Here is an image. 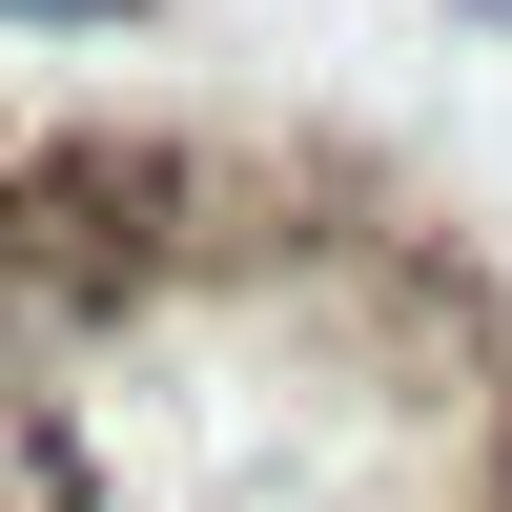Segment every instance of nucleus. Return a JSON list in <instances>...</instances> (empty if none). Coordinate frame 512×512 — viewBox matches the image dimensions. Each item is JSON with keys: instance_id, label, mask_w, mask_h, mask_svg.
Segmentation results:
<instances>
[{"instance_id": "1", "label": "nucleus", "mask_w": 512, "mask_h": 512, "mask_svg": "<svg viewBox=\"0 0 512 512\" xmlns=\"http://www.w3.org/2000/svg\"><path fill=\"white\" fill-rule=\"evenodd\" d=\"M0 41H144V0H0Z\"/></svg>"}, {"instance_id": "2", "label": "nucleus", "mask_w": 512, "mask_h": 512, "mask_svg": "<svg viewBox=\"0 0 512 512\" xmlns=\"http://www.w3.org/2000/svg\"><path fill=\"white\" fill-rule=\"evenodd\" d=\"M472 41H512V0H472Z\"/></svg>"}]
</instances>
